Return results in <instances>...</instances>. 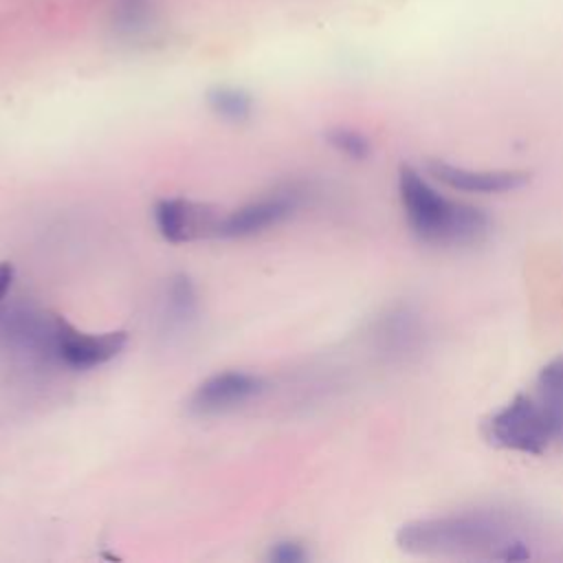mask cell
<instances>
[{
	"mask_svg": "<svg viewBox=\"0 0 563 563\" xmlns=\"http://www.w3.org/2000/svg\"><path fill=\"white\" fill-rule=\"evenodd\" d=\"M398 198L409 231L422 244L471 246L490 229V218L479 207L446 198L411 165L398 169Z\"/></svg>",
	"mask_w": 563,
	"mask_h": 563,
	"instance_id": "cell-1",
	"label": "cell"
},
{
	"mask_svg": "<svg viewBox=\"0 0 563 563\" xmlns=\"http://www.w3.org/2000/svg\"><path fill=\"white\" fill-rule=\"evenodd\" d=\"M515 534L484 512L440 515L407 521L396 532V543L413 556H475L497 559V552Z\"/></svg>",
	"mask_w": 563,
	"mask_h": 563,
	"instance_id": "cell-2",
	"label": "cell"
},
{
	"mask_svg": "<svg viewBox=\"0 0 563 563\" xmlns=\"http://www.w3.org/2000/svg\"><path fill=\"white\" fill-rule=\"evenodd\" d=\"M482 433L488 444L523 455H541L559 435L541 402L530 394H515L493 411L484 420Z\"/></svg>",
	"mask_w": 563,
	"mask_h": 563,
	"instance_id": "cell-3",
	"label": "cell"
},
{
	"mask_svg": "<svg viewBox=\"0 0 563 563\" xmlns=\"http://www.w3.org/2000/svg\"><path fill=\"white\" fill-rule=\"evenodd\" d=\"M128 343L125 330H110L101 334L77 330L59 314L44 317L40 332V347L70 369H92L114 356Z\"/></svg>",
	"mask_w": 563,
	"mask_h": 563,
	"instance_id": "cell-4",
	"label": "cell"
},
{
	"mask_svg": "<svg viewBox=\"0 0 563 563\" xmlns=\"http://www.w3.org/2000/svg\"><path fill=\"white\" fill-rule=\"evenodd\" d=\"M222 209L189 198H163L154 207L158 233L172 244L220 238Z\"/></svg>",
	"mask_w": 563,
	"mask_h": 563,
	"instance_id": "cell-5",
	"label": "cell"
},
{
	"mask_svg": "<svg viewBox=\"0 0 563 563\" xmlns=\"http://www.w3.org/2000/svg\"><path fill=\"white\" fill-rule=\"evenodd\" d=\"M264 380L251 372L227 369L205 378L189 398V411L196 416H218L242 407L260 396Z\"/></svg>",
	"mask_w": 563,
	"mask_h": 563,
	"instance_id": "cell-6",
	"label": "cell"
},
{
	"mask_svg": "<svg viewBox=\"0 0 563 563\" xmlns=\"http://www.w3.org/2000/svg\"><path fill=\"white\" fill-rule=\"evenodd\" d=\"M427 172L446 187L468 194H506L530 180V172L523 169H471L440 158L427 161Z\"/></svg>",
	"mask_w": 563,
	"mask_h": 563,
	"instance_id": "cell-7",
	"label": "cell"
},
{
	"mask_svg": "<svg viewBox=\"0 0 563 563\" xmlns=\"http://www.w3.org/2000/svg\"><path fill=\"white\" fill-rule=\"evenodd\" d=\"M297 207V194L279 191L251 200L229 213L220 224V238H249L284 222Z\"/></svg>",
	"mask_w": 563,
	"mask_h": 563,
	"instance_id": "cell-8",
	"label": "cell"
},
{
	"mask_svg": "<svg viewBox=\"0 0 563 563\" xmlns=\"http://www.w3.org/2000/svg\"><path fill=\"white\" fill-rule=\"evenodd\" d=\"M108 26L121 42H147L158 29V9L154 0H112Z\"/></svg>",
	"mask_w": 563,
	"mask_h": 563,
	"instance_id": "cell-9",
	"label": "cell"
},
{
	"mask_svg": "<svg viewBox=\"0 0 563 563\" xmlns=\"http://www.w3.org/2000/svg\"><path fill=\"white\" fill-rule=\"evenodd\" d=\"M534 398L541 402L545 413L550 416L556 433H563V354L548 361L534 383Z\"/></svg>",
	"mask_w": 563,
	"mask_h": 563,
	"instance_id": "cell-10",
	"label": "cell"
},
{
	"mask_svg": "<svg viewBox=\"0 0 563 563\" xmlns=\"http://www.w3.org/2000/svg\"><path fill=\"white\" fill-rule=\"evenodd\" d=\"M207 106L209 110L229 121V123H244L253 117V108H255V101L253 97L242 90V88H235V86H213L209 92H207Z\"/></svg>",
	"mask_w": 563,
	"mask_h": 563,
	"instance_id": "cell-11",
	"label": "cell"
},
{
	"mask_svg": "<svg viewBox=\"0 0 563 563\" xmlns=\"http://www.w3.org/2000/svg\"><path fill=\"white\" fill-rule=\"evenodd\" d=\"M167 310L169 319L176 323H185L198 310V292L194 282L187 275H176L167 286Z\"/></svg>",
	"mask_w": 563,
	"mask_h": 563,
	"instance_id": "cell-12",
	"label": "cell"
},
{
	"mask_svg": "<svg viewBox=\"0 0 563 563\" xmlns=\"http://www.w3.org/2000/svg\"><path fill=\"white\" fill-rule=\"evenodd\" d=\"M325 141L343 156L352 161H363L372 154V143L365 134L352 128H332L325 132Z\"/></svg>",
	"mask_w": 563,
	"mask_h": 563,
	"instance_id": "cell-13",
	"label": "cell"
},
{
	"mask_svg": "<svg viewBox=\"0 0 563 563\" xmlns=\"http://www.w3.org/2000/svg\"><path fill=\"white\" fill-rule=\"evenodd\" d=\"M268 559L273 563H301L308 559V552H306L303 543H299L295 539H286V541H277L271 548Z\"/></svg>",
	"mask_w": 563,
	"mask_h": 563,
	"instance_id": "cell-14",
	"label": "cell"
},
{
	"mask_svg": "<svg viewBox=\"0 0 563 563\" xmlns=\"http://www.w3.org/2000/svg\"><path fill=\"white\" fill-rule=\"evenodd\" d=\"M13 264L11 262H0V301L4 299V295L9 292L11 284H13Z\"/></svg>",
	"mask_w": 563,
	"mask_h": 563,
	"instance_id": "cell-15",
	"label": "cell"
}]
</instances>
